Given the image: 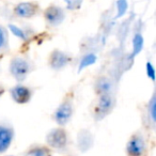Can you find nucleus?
Instances as JSON below:
<instances>
[{
  "mask_svg": "<svg viewBox=\"0 0 156 156\" xmlns=\"http://www.w3.org/2000/svg\"><path fill=\"white\" fill-rule=\"evenodd\" d=\"M46 145L51 150L58 152H64L69 149V135L63 126H58L47 133L45 137Z\"/></svg>",
  "mask_w": 156,
  "mask_h": 156,
  "instance_id": "2",
  "label": "nucleus"
},
{
  "mask_svg": "<svg viewBox=\"0 0 156 156\" xmlns=\"http://www.w3.org/2000/svg\"><path fill=\"white\" fill-rule=\"evenodd\" d=\"M14 139V128L10 124L0 123V154L9 150Z\"/></svg>",
  "mask_w": 156,
  "mask_h": 156,
  "instance_id": "10",
  "label": "nucleus"
},
{
  "mask_svg": "<svg viewBox=\"0 0 156 156\" xmlns=\"http://www.w3.org/2000/svg\"><path fill=\"white\" fill-rule=\"evenodd\" d=\"M43 18L49 27H58L65 20V11L57 5H49L43 11Z\"/></svg>",
  "mask_w": 156,
  "mask_h": 156,
  "instance_id": "8",
  "label": "nucleus"
},
{
  "mask_svg": "<svg viewBox=\"0 0 156 156\" xmlns=\"http://www.w3.org/2000/svg\"><path fill=\"white\" fill-rule=\"evenodd\" d=\"M125 151L127 156H143L147 151V142L140 132H136L129 137Z\"/></svg>",
  "mask_w": 156,
  "mask_h": 156,
  "instance_id": "6",
  "label": "nucleus"
},
{
  "mask_svg": "<svg viewBox=\"0 0 156 156\" xmlns=\"http://www.w3.org/2000/svg\"><path fill=\"white\" fill-rule=\"evenodd\" d=\"M5 88L3 87L2 85H0V98H1V96L5 94Z\"/></svg>",
  "mask_w": 156,
  "mask_h": 156,
  "instance_id": "18",
  "label": "nucleus"
},
{
  "mask_svg": "<svg viewBox=\"0 0 156 156\" xmlns=\"http://www.w3.org/2000/svg\"><path fill=\"white\" fill-rule=\"evenodd\" d=\"M34 69L32 61L27 57L15 56L11 59L9 64V72L12 77L18 83H23Z\"/></svg>",
  "mask_w": 156,
  "mask_h": 156,
  "instance_id": "1",
  "label": "nucleus"
},
{
  "mask_svg": "<svg viewBox=\"0 0 156 156\" xmlns=\"http://www.w3.org/2000/svg\"><path fill=\"white\" fill-rule=\"evenodd\" d=\"M41 5L37 1H24L14 5L13 15L22 20H30L41 13Z\"/></svg>",
  "mask_w": 156,
  "mask_h": 156,
  "instance_id": "5",
  "label": "nucleus"
},
{
  "mask_svg": "<svg viewBox=\"0 0 156 156\" xmlns=\"http://www.w3.org/2000/svg\"><path fill=\"white\" fill-rule=\"evenodd\" d=\"M115 106V98L110 94H105V95L98 96V100L95 101V104L92 109V115L95 120L100 121L106 118L110 112L113 110Z\"/></svg>",
  "mask_w": 156,
  "mask_h": 156,
  "instance_id": "4",
  "label": "nucleus"
},
{
  "mask_svg": "<svg viewBox=\"0 0 156 156\" xmlns=\"http://www.w3.org/2000/svg\"><path fill=\"white\" fill-rule=\"evenodd\" d=\"M9 156H14V155H9Z\"/></svg>",
  "mask_w": 156,
  "mask_h": 156,
  "instance_id": "19",
  "label": "nucleus"
},
{
  "mask_svg": "<svg viewBox=\"0 0 156 156\" xmlns=\"http://www.w3.org/2000/svg\"><path fill=\"white\" fill-rule=\"evenodd\" d=\"M147 112H149V115H150V118H151L152 123L154 124V122H155V118H156V98H155V95L152 96L151 101H150L149 104H147Z\"/></svg>",
  "mask_w": 156,
  "mask_h": 156,
  "instance_id": "16",
  "label": "nucleus"
},
{
  "mask_svg": "<svg viewBox=\"0 0 156 156\" xmlns=\"http://www.w3.org/2000/svg\"><path fill=\"white\" fill-rule=\"evenodd\" d=\"M96 61V56L94 54H88L81 59L80 63H79V66H78V71H81V69H86L87 66L94 64Z\"/></svg>",
  "mask_w": 156,
  "mask_h": 156,
  "instance_id": "15",
  "label": "nucleus"
},
{
  "mask_svg": "<svg viewBox=\"0 0 156 156\" xmlns=\"http://www.w3.org/2000/svg\"><path fill=\"white\" fill-rule=\"evenodd\" d=\"M73 58L69 54L63 51L60 49H54L48 56V66L52 69V71L59 72L66 67L69 63L72 62Z\"/></svg>",
  "mask_w": 156,
  "mask_h": 156,
  "instance_id": "7",
  "label": "nucleus"
},
{
  "mask_svg": "<svg viewBox=\"0 0 156 156\" xmlns=\"http://www.w3.org/2000/svg\"><path fill=\"white\" fill-rule=\"evenodd\" d=\"M93 88H94V92H95V94L98 96L105 95V94L112 93L113 83L110 78L106 77V76H101V77L95 79Z\"/></svg>",
  "mask_w": 156,
  "mask_h": 156,
  "instance_id": "12",
  "label": "nucleus"
},
{
  "mask_svg": "<svg viewBox=\"0 0 156 156\" xmlns=\"http://www.w3.org/2000/svg\"><path fill=\"white\" fill-rule=\"evenodd\" d=\"M9 92H10V95H11L12 100H13L16 104H20V105L28 104L33 96L32 88L23 85V83H17V85H15L14 87H12L11 89H10Z\"/></svg>",
  "mask_w": 156,
  "mask_h": 156,
  "instance_id": "9",
  "label": "nucleus"
},
{
  "mask_svg": "<svg viewBox=\"0 0 156 156\" xmlns=\"http://www.w3.org/2000/svg\"><path fill=\"white\" fill-rule=\"evenodd\" d=\"M145 69H147V77H149L152 81L155 80V69H154L153 64H152L150 61H149V62H147V64H145Z\"/></svg>",
  "mask_w": 156,
  "mask_h": 156,
  "instance_id": "17",
  "label": "nucleus"
},
{
  "mask_svg": "<svg viewBox=\"0 0 156 156\" xmlns=\"http://www.w3.org/2000/svg\"><path fill=\"white\" fill-rule=\"evenodd\" d=\"M94 144V136L90 130L81 129L77 135V147L83 153L89 151Z\"/></svg>",
  "mask_w": 156,
  "mask_h": 156,
  "instance_id": "11",
  "label": "nucleus"
},
{
  "mask_svg": "<svg viewBox=\"0 0 156 156\" xmlns=\"http://www.w3.org/2000/svg\"><path fill=\"white\" fill-rule=\"evenodd\" d=\"M9 45V33L3 26L0 25V52L5 50Z\"/></svg>",
  "mask_w": 156,
  "mask_h": 156,
  "instance_id": "14",
  "label": "nucleus"
},
{
  "mask_svg": "<svg viewBox=\"0 0 156 156\" xmlns=\"http://www.w3.org/2000/svg\"><path fill=\"white\" fill-rule=\"evenodd\" d=\"M74 113V102L73 95L69 94L64 98V100L59 104L52 115L54 121L59 126H65L72 120Z\"/></svg>",
  "mask_w": 156,
  "mask_h": 156,
  "instance_id": "3",
  "label": "nucleus"
},
{
  "mask_svg": "<svg viewBox=\"0 0 156 156\" xmlns=\"http://www.w3.org/2000/svg\"><path fill=\"white\" fill-rule=\"evenodd\" d=\"M23 156H52V150L46 144L33 143L27 147Z\"/></svg>",
  "mask_w": 156,
  "mask_h": 156,
  "instance_id": "13",
  "label": "nucleus"
}]
</instances>
